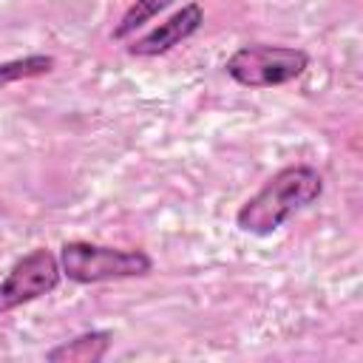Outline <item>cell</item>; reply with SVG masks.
<instances>
[{
	"instance_id": "cell-5",
	"label": "cell",
	"mask_w": 363,
	"mask_h": 363,
	"mask_svg": "<svg viewBox=\"0 0 363 363\" xmlns=\"http://www.w3.org/2000/svg\"><path fill=\"white\" fill-rule=\"evenodd\" d=\"M201 23H204V9H201V3L190 0L176 14H170L164 23H159L147 34L136 37L128 45V54L130 57H159V54H167L170 48H176L184 40H190L201 28Z\"/></svg>"
},
{
	"instance_id": "cell-3",
	"label": "cell",
	"mask_w": 363,
	"mask_h": 363,
	"mask_svg": "<svg viewBox=\"0 0 363 363\" xmlns=\"http://www.w3.org/2000/svg\"><path fill=\"white\" fill-rule=\"evenodd\" d=\"M306 68H309V54L303 48L269 45V43L241 45L224 62L227 77L244 88H278L295 82Z\"/></svg>"
},
{
	"instance_id": "cell-8",
	"label": "cell",
	"mask_w": 363,
	"mask_h": 363,
	"mask_svg": "<svg viewBox=\"0 0 363 363\" xmlns=\"http://www.w3.org/2000/svg\"><path fill=\"white\" fill-rule=\"evenodd\" d=\"M173 0H133L128 9H125V14L119 17V23L113 26V40H128L130 34H136L142 26H147L159 11H164L167 6H170Z\"/></svg>"
},
{
	"instance_id": "cell-1",
	"label": "cell",
	"mask_w": 363,
	"mask_h": 363,
	"mask_svg": "<svg viewBox=\"0 0 363 363\" xmlns=\"http://www.w3.org/2000/svg\"><path fill=\"white\" fill-rule=\"evenodd\" d=\"M323 196V176L312 164H286L272 173L255 196H250L238 213L235 227L250 235H269L292 216L306 210Z\"/></svg>"
},
{
	"instance_id": "cell-6",
	"label": "cell",
	"mask_w": 363,
	"mask_h": 363,
	"mask_svg": "<svg viewBox=\"0 0 363 363\" xmlns=\"http://www.w3.org/2000/svg\"><path fill=\"white\" fill-rule=\"evenodd\" d=\"M113 346V332L108 329H91L71 340H62L60 346L45 352L48 363H99Z\"/></svg>"
},
{
	"instance_id": "cell-4",
	"label": "cell",
	"mask_w": 363,
	"mask_h": 363,
	"mask_svg": "<svg viewBox=\"0 0 363 363\" xmlns=\"http://www.w3.org/2000/svg\"><path fill=\"white\" fill-rule=\"evenodd\" d=\"M60 278H62L60 258L51 250L37 247L26 252L23 258L14 261L9 275L0 281V315L54 292L60 286Z\"/></svg>"
},
{
	"instance_id": "cell-2",
	"label": "cell",
	"mask_w": 363,
	"mask_h": 363,
	"mask_svg": "<svg viewBox=\"0 0 363 363\" xmlns=\"http://www.w3.org/2000/svg\"><path fill=\"white\" fill-rule=\"evenodd\" d=\"M57 258L62 275L74 284H105L153 272V258L145 250H122L94 241H65Z\"/></svg>"
},
{
	"instance_id": "cell-7",
	"label": "cell",
	"mask_w": 363,
	"mask_h": 363,
	"mask_svg": "<svg viewBox=\"0 0 363 363\" xmlns=\"http://www.w3.org/2000/svg\"><path fill=\"white\" fill-rule=\"evenodd\" d=\"M54 57L51 54H28V57H17L9 62H0V88L20 82V79H37L54 71Z\"/></svg>"
}]
</instances>
